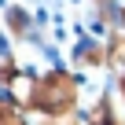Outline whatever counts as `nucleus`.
Here are the masks:
<instances>
[]
</instances>
